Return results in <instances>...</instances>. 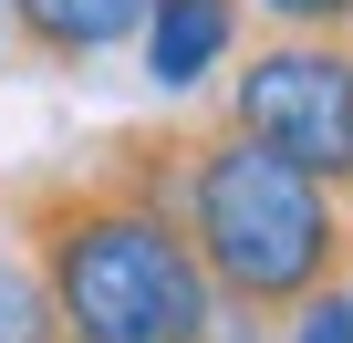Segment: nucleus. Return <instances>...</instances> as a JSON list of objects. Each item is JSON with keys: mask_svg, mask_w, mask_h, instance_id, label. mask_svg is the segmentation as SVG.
Segmentation results:
<instances>
[{"mask_svg": "<svg viewBox=\"0 0 353 343\" xmlns=\"http://www.w3.org/2000/svg\"><path fill=\"white\" fill-rule=\"evenodd\" d=\"M0 229L52 291L63 343H219V291L166 208L156 115L94 135L73 166H32L0 188Z\"/></svg>", "mask_w": 353, "mask_h": 343, "instance_id": "1", "label": "nucleus"}, {"mask_svg": "<svg viewBox=\"0 0 353 343\" xmlns=\"http://www.w3.org/2000/svg\"><path fill=\"white\" fill-rule=\"evenodd\" d=\"M156 166H166L176 229L219 291V343H270L301 302L353 291V208L312 188L301 166H281L270 146H250L219 104L156 115Z\"/></svg>", "mask_w": 353, "mask_h": 343, "instance_id": "2", "label": "nucleus"}, {"mask_svg": "<svg viewBox=\"0 0 353 343\" xmlns=\"http://www.w3.org/2000/svg\"><path fill=\"white\" fill-rule=\"evenodd\" d=\"M219 115L353 208V32H250L219 73Z\"/></svg>", "mask_w": 353, "mask_h": 343, "instance_id": "3", "label": "nucleus"}, {"mask_svg": "<svg viewBox=\"0 0 353 343\" xmlns=\"http://www.w3.org/2000/svg\"><path fill=\"white\" fill-rule=\"evenodd\" d=\"M0 21H11L21 73H94V63L135 52L145 0H0Z\"/></svg>", "mask_w": 353, "mask_h": 343, "instance_id": "4", "label": "nucleus"}, {"mask_svg": "<svg viewBox=\"0 0 353 343\" xmlns=\"http://www.w3.org/2000/svg\"><path fill=\"white\" fill-rule=\"evenodd\" d=\"M239 42H250V0H145L135 63L156 94H198L208 73H229Z\"/></svg>", "mask_w": 353, "mask_h": 343, "instance_id": "5", "label": "nucleus"}, {"mask_svg": "<svg viewBox=\"0 0 353 343\" xmlns=\"http://www.w3.org/2000/svg\"><path fill=\"white\" fill-rule=\"evenodd\" d=\"M0 343H63V322H52V291L32 281L21 239H0Z\"/></svg>", "mask_w": 353, "mask_h": 343, "instance_id": "6", "label": "nucleus"}, {"mask_svg": "<svg viewBox=\"0 0 353 343\" xmlns=\"http://www.w3.org/2000/svg\"><path fill=\"white\" fill-rule=\"evenodd\" d=\"M260 32H353V0H250Z\"/></svg>", "mask_w": 353, "mask_h": 343, "instance_id": "7", "label": "nucleus"}, {"mask_svg": "<svg viewBox=\"0 0 353 343\" xmlns=\"http://www.w3.org/2000/svg\"><path fill=\"white\" fill-rule=\"evenodd\" d=\"M281 343H353V291H322L281 322Z\"/></svg>", "mask_w": 353, "mask_h": 343, "instance_id": "8", "label": "nucleus"}, {"mask_svg": "<svg viewBox=\"0 0 353 343\" xmlns=\"http://www.w3.org/2000/svg\"><path fill=\"white\" fill-rule=\"evenodd\" d=\"M0 63H11V21H0Z\"/></svg>", "mask_w": 353, "mask_h": 343, "instance_id": "9", "label": "nucleus"}]
</instances>
